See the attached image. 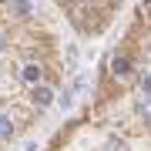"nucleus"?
Listing matches in <instances>:
<instances>
[{"label":"nucleus","mask_w":151,"mask_h":151,"mask_svg":"<svg viewBox=\"0 0 151 151\" xmlns=\"http://www.w3.org/2000/svg\"><path fill=\"white\" fill-rule=\"evenodd\" d=\"M50 97H54V94H50V87H44V84L34 87V101H37L40 108H47V104H50Z\"/></svg>","instance_id":"nucleus-1"},{"label":"nucleus","mask_w":151,"mask_h":151,"mask_svg":"<svg viewBox=\"0 0 151 151\" xmlns=\"http://www.w3.org/2000/svg\"><path fill=\"white\" fill-rule=\"evenodd\" d=\"M24 81H27V84H40V67L37 64H27V67H24Z\"/></svg>","instance_id":"nucleus-2"},{"label":"nucleus","mask_w":151,"mask_h":151,"mask_svg":"<svg viewBox=\"0 0 151 151\" xmlns=\"http://www.w3.org/2000/svg\"><path fill=\"white\" fill-rule=\"evenodd\" d=\"M14 134V124H10V114H0V141H7Z\"/></svg>","instance_id":"nucleus-3"},{"label":"nucleus","mask_w":151,"mask_h":151,"mask_svg":"<svg viewBox=\"0 0 151 151\" xmlns=\"http://www.w3.org/2000/svg\"><path fill=\"white\" fill-rule=\"evenodd\" d=\"M111 67H114V74H118V77H128V60H124V57H118Z\"/></svg>","instance_id":"nucleus-4"},{"label":"nucleus","mask_w":151,"mask_h":151,"mask_svg":"<svg viewBox=\"0 0 151 151\" xmlns=\"http://www.w3.org/2000/svg\"><path fill=\"white\" fill-rule=\"evenodd\" d=\"M145 87H148V91H151V74H148V77H145Z\"/></svg>","instance_id":"nucleus-5"},{"label":"nucleus","mask_w":151,"mask_h":151,"mask_svg":"<svg viewBox=\"0 0 151 151\" xmlns=\"http://www.w3.org/2000/svg\"><path fill=\"white\" fill-rule=\"evenodd\" d=\"M0 50H4V34H0Z\"/></svg>","instance_id":"nucleus-6"}]
</instances>
